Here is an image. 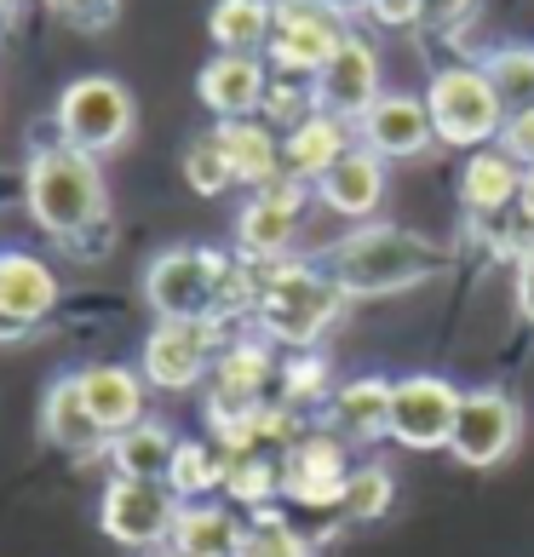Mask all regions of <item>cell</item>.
<instances>
[{
    "mask_svg": "<svg viewBox=\"0 0 534 557\" xmlns=\"http://www.w3.org/2000/svg\"><path fill=\"white\" fill-rule=\"evenodd\" d=\"M322 271L345 299H392L448 271V247L402 224H357L322 253Z\"/></svg>",
    "mask_w": 534,
    "mask_h": 557,
    "instance_id": "obj_1",
    "label": "cell"
},
{
    "mask_svg": "<svg viewBox=\"0 0 534 557\" xmlns=\"http://www.w3.org/2000/svg\"><path fill=\"white\" fill-rule=\"evenodd\" d=\"M24 208L35 213V224L58 242H75L104 231L110 224V190H104V168L98 156L75 150V144L52 138L35 144L29 173H24Z\"/></svg>",
    "mask_w": 534,
    "mask_h": 557,
    "instance_id": "obj_2",
    "label": "cell"
},
{
    "mask_svg": "<svg viewBox=\"0 0 534 557\" xmlns=\"http://www.w3.org/2000/svg\"><path fill=\"white\" fill-rule=\"evenodd\" d=\"M339 282L322 271V259H276L259 264V305H253V334H264L276 350H316L345 317Z\"/></svg>",
    "mask_w": 534,
    "mask_h": 557,
    "instance_id": "obj_3",
    "label": "cell"
},
{
    "mask_svg": "<svg viewBox=\"0 0 534 557\" xmlns=\"http://www.w3.org/2000/svg\"><path fill=\"white\" fill-rule=\"evenodd\" d=\"M425 110H431V127H437V144L465 150V156L500 144V127H506V115H511L500 87L488 81V70L477 64V58H460V64L431 70Z\"/></svg>",
    "mask_w": 534,
    "mask_h": 557,
    "instance_id": "obj_4",
    "label": "cell"
},
{
    "mask_svg": "<svg viewBox=\"0 0 534 557\" xmlns=\"http://www.w3.org/2000/svg\"><path fill=\"white\" fill-rule=\"evenodd\" d=\"M231 253L219 247H167L144 264V299H150L156 322H224L219 294Z\"/></svg>",
    "mask_w": 534,
    "mask_h": 557,
    "instance_id": "obj_5",
    "label": "cell"
},
{
    "mask_svg": "<svg viewBox=\"0 0 534 557\" xmlns=\"http://www.w3.org/2000/svg\"><path fill=\"white\" fill-rule=\"evenodd\" d=\"M345 35H351V7L339 0H276V35L264 47V64L287 81H316L327 58L345 47Z\"/></svg>",
    "mask_w": 534,
    "mask_h": 557,
    "instance_id": "obj_6",
    "label": "cell"
},
{
    "mask_svg": "<svg viewBox=\"0 0 534 557\" xmlns=\"http://www.w3.org/2000/svg\"><path fill=\"white\" fill-rule=\"evenodd\" d=\"M58 138L75 144V150H87L104 161L110 150H121V144L133 138L138 127V104H133V92L121 87L115 75H80L70 81L64 92H58Z\"/></svg>",
    "mask_w": 534,
    "mask_h": 557,
    "instance_id": "obj_7",
    "label": "cell"
},
{
    "mask_svg": "<svg viewBox=\"0 0 534 557\" xmlns=\"http://www.w3.org/2000/svg\"><path fill=\"white\" fill-rule=\"evenodd\" d=\"M231 334H236L231 322H156L150 334H144V350H138L144 385L167 391V397L208 385L219 350L231 345Z\"/></svg>",
    "mask_w": 534,
    "mask_h": 557,
    "instance_id": "obj_8",
    "label": "cell"
},
{
    "mask_svg": "<svg viewBox=\"0 0 534 557\" xmlns=\"http://www.w3.org/2000/svg\"><path fill=\"white\" fill-rule=\"evenodd\" d=\"M178 494L167 483H138V478H110L98 494V529L127 552H161L178 523Z\"/></svg>",
    "mask_w": 534,
    "mask_h": 557,
    "instance_id": "obj_9",
    "label": "cell"
},
{
    "mask_svg": "<svg viewBox=\"0 0 534 557\" xmlns=\"http://www.w3.org/2000/svg\"><path fill=\"white\" fill-rule=\"evenodd\" d=\"M311 201H316L311 184H299V178H276V184H264V190H253L236 213V259H248V264L287 259Z\"/></svg>",
    "mask_w": 534,
    "mask_h": 557,
    "instance_id": "obj_10",
    "label": "cell"
},
{
    "mask_svg": "<svg viewBox=\"0 0 534 557\" xmlns=\"http://www.w3.org/2000/svg\"><path fill=\"white\" fill-rule=\"evenodd\" d=\"M523 443V403L500 385H477L460 397V420L455 437H448V454L471 471H495L511 448Z\"/></svg>",
    "mask_w": 534,
    "mask_h": 557,
    "instance_id": "obj_11",
    "label": "cell"
},
{
    "mask_svg": "<svg viewBox=\"0 0 534 557\" xmlns=\"http://www.w3.org/2000/svg\"><path fill=\"white\" fill-rule=\"evenodd\" d=\"M465 391L443 374H402L392 391V443L408 454H437L455 437Z\"/></svg>",
    "mask_w": 534,
    "mask_h": 557,
    "instance_id": "obj_12",
    "label": "cell"
},
{
    "mask_svg": "<svg viewBox=\"0 0 534 557\" xmlns=\"http://www.w3.org/2000/svg\"><path fill=\"white\" fill-rule=\"evenodd\" d=\"M351 443H339L327 425L305 431V437L282 454V500H294L305 511H339L345 478H351Z\"/></svg>",
    "mask_w": 534,
    "mask_h": 557,
    "instance_id": "obj_13",
    "label": "cell"
},
{
    "mask_svg": "<svg viewBox=\"0 0 534 557\" xmlns=\"http://www.w3.org/2000/svg\"><path fill=\"white\" fill-rule=\"evenodd\" d=\"M311 92H316V110L327 115H339V121H357L380 104V47L368 35H345V47L327 58V70L311 81Z\"/></svg>",
    "mask_w": 534,
    "mask_h": 557,
    "instance_id": "obj_14",
    "label": "cell"
},
{
    "mask_svg": "<svg viewBox=\"0 0 534 557\" xmlns=\"http://www.w3.org/2000/svg\"><path fill=\"white\" fill-rule=\"evenodd\" d=\"M392 161H380L374 150H345L334 168H327L316 184H311V196H316V208H327L334 219L345 224H374L380 208H385V190H392Z\"/></svg>",
    "mask_w": 534,
    "mask_h": 557,
    "instance_id": "obj_15",
    "label": "cell"
},
{
    "mask_svg": "<svg viewBox=\"0 0 534 557\" xmlns=\"http://www.w3.org/2000/svg\"><path fill=\"white\" fill-rule=\"evenodd\" d=\"M282 380V350L253 334V327H241V334H231V345L219 350L213 362V380H208V403H271V391Z\"/></svg>",
    "mask_w": 534,
    "mask_h": 557,
    "instance_id": "obj_16",
    "label": "cell"
},
{
    "mask_svg": "<svg viewBox=\"0 0 534 557\" xmlns=\"http://www.w3.org/2000/svg\"><path fill=\"white\" fill-rule=\"evenodd\" d=\"M357 144L374 150L380 161H420L437 144V127H431L425 98L414 92H380V104L357 121Z\"/></svg>",
    "mask_w": 534,
    "mask_h": 557,
    "instance_id": "obj_17",
    "label": "cell"
},
{
    "mask_svg": "<svg viewBox=\"0 0 534 557\" xmlns=\"http://www.w3.org/2000/svg\"><path fill=\"white\" fill-rule=\"evenodd\" d=\"M392 391H397V380H385V374L339 380L334 397H327V408H322V425L334 431L339 443H351V448L392 443Z\"/></svg>",
    "mask_w": 534,
    "mask_h": 557,
    "instance_id": "obj_18",
    "label": "cell"
},
{
    "mask_svg": "<svg viewBox=\"0 0 534 557\" xmlns=\"http://www.w3.org/2000/svg\"><path fill=\"white\" fill-rule=\"evenodd\" d=\"M271 92V64L253 52H213L196 75V98L213 110V121H248L264 110Z\"/></svg>",
    "mask_w": 534,
    "mask_h": 557,
    "instance_id": "obj_19",
    "label": "cell"
},
{
    "mask_svg": "<svg viewBox=\"0 0 534 557\" xmlns=\"http://www.w3.org/2000/svg\"><path fill=\"white\" fill-rule=\"evenodd\" d=\"M75 385H80V403L92 408V420L104 425V437H121V431H133L138 420H150V385H144L138 368L92 362L75 374Z\"/></svg>",
    "mask_w": 534,
    "mask_h": 557,
    "instance_id": "obj_20",
    "label": "cell"
},
{
    "mask_svg": "<svg viewBox=\"0 0 534 557\" xmlns=\"http://www.w3.org/2000/svg\"><path fill=\"white\" fill-rule=\"evenodd\" d=\"M58 271L47 259H35V253H24V247H7L0 253V317H7L12 327H40L52 311H58Z\"/></svg>",
    "mask_w": 534,
    "mask_h": 557,
    "instance_id": "obj_21",
    "label": "cell"
},
{
    "mask_svg": "<svg viewBox=\"0 0 534 557\" xmlns=\"http://www.w3.org/2000/svg\"><path fill=\"white\" fill-rule=\"evenodd\" d=\"M518 190H523V168L500 150V144L471 150L460 161V208H465V219H477V224L506 219L511 208H518Z\"/></svg>",
    "mask_w": 534,
    "mask_h": 557,
    "instance_id": "obj_22",
    "label": "cell"
},
{
    "mask_svg": "<svg viewBox=\"0 0 534 557\" xmlns=\"http://www.w3.org/2000/svg\"><path fill=\"white\" fill-rule=\"evenodd\" d=\"M40 437H47L52 448L75 454V460L110 454V437H104V425L92 420V408L80 403L75 374H58V380L47 385V397H40Z\"/></svg>",
    "mask_w": 534,
    "mask_h": 557,
    "instance_id": "obj_23",
    "label": "cell"
},
{
    "mask_svg": "<svg viewBox=\"0 0 534 557\" xmlns=\"http://www.w3.org/2000/svg\"><path fill=\"white\" fill-rule=\"evenodd\" d=\"M213 138H219V150H224V161H231V173H236L241 190H264V184L287 178V168H282V133L264 115L219 121Z\"/></svg>",
    "mask_w": 534,
    "mask_h": 557,
    "instance_id": "obj_24",
    "label": "cell"
},
{
    "mask_svg": "<svg viewBox=\"0 0 534 557\" xmlns=\"http://www.w3.org/2000/svg\"><path fill=\"white\" fill-rule=\"evenodd\" d=\"M345 150H357V127L339 115H327V110H311L299 127L282 133V168L299 184H316Z\"/></svg>",
    "mask_w": 534,
    "mask_h": 557,
    "instance_id": "obj_25",
    "label": "cell"
},
{
    "mask_svg": "<svg viewBox=\"0 0 534 557\" xmlns=\"http://www.w3.org/2000/svg\"><path fill=\"white\" fill-rule=\"evenodd\" d=\"M241 534H248V523L236 518V506H219V500H184L167 546H173L178 557H236Z\"/></svg>",
    "mask_w": 534,
    "mask_h": 557,
    "instance_id": "obj_26",
    "label": "cell"
},
{
    "mask_svg": "<svg viewBox=\"0 0 534 557\" xmlns=\"http://www.w3.org/2000/svg\"><path fill=\"white\" fill-rule=\"evenodd\" d=\"M178 454V437L161 420H138L133 431L110 437V471L115 478H138V483H167V466Z\"/></svg>",
    "mask_w": 534,
    "mask_h": 557,
    "instance_id": "obj_27",
    "label": "cell"
},
{
    "mask_svg": "<svg viewBox=\"0 0 534 557\" xmlns=\"http://www.w3.org/2000/svg\"><path fill=\"white\" fill-rule=\"evenodd\" d=\"M208 35H213L219 52L264 58V47H271V35H276V0H213Z\"/></svg>",
    "mask_w": 534,
    "mask_h": 557,
    "instance_id": "obj_28",
    "label": "cell"
},
{
    "mask_svg": "<svg viewBox=\"0 0 534 557\" xmlns=\"http://www.w3.org/2000/svg\"><path fill=\"white\" fill-rule=\"evenodd\" d=\"M224 471H231V454L213 437H178V454L167 466V488L178 500H208V494H224Z\"/></svg>",
    "mask_w": 534,
    "mask_h": 557,
    "instance_id": "obj_29",
    "label": "cell"
},
{
    "mask_svg": "<svg viewBox=\"0 0 534 557\" xmlns=\"http://www.w3.org/2000/svg\"><path fill=\"white\" fill-rule=\"evenodd\" d=\"M276 397L287 408H299V414L305 408H327V397H334V362H327L322 350H287Z\"/></svg>",
    "mask_w": 534,
    "mask_h": 557,
    "instance_id": "obj_30",
    "label": "cell"
},
{
    "mask_svg": "<svg viewBox=\"0 0 534 557\" xmlns=\"http://www.w3.org/2000/svg\"><path fill=\"white\" fill-rule=\"evenodd\" d=\"M224 494H231L241 511L276 506V500H282V454H231Z\"/></svg>",
    "mask_w": 534,
    "mask_h": 557,
    "instance_id": "obj_31",
    "label": "cell"
},
{
    "mask_svg": "<svg viewBox=\"0 0 534 557\" xmlns=\"http://www.w3.org/2000/svg\"><path fill=\"white\" fill-rule=\"evenodd\" d=\"M236 557H322V552H316V541L305 529L287 523L282 506H264V511L248 518V534H241Z\"/></svg>",
    "mask_w": 534,
    "mask_h": 557,
    "instance_id": "obj_32",
    "label": "cell"
},
{
    "mask_svg": "<svg viewBox=\"0 0 534 557\" xmlns=\"http://www.w3.org/2000/svg\"><path fill=\"white\" fill-rule=\"evenodd\" d=\"M392 500H397V478L380 460H362V466H351V478H345L339 518L345 523H380L385 511H392Z\"/></svg>",
    "mask_w": 534,
    "mask_h": 557,
    "instance_id": "obj_33",
    "label": "cell"
},
{
    "mask_svg": "<svg viewBox=\"0 0 534 557\" xmlns=\"http://www.w3.org/2000/svg\"><path fill=\"white\" fill-rule=\"evenodd\" d=\"M477 64H483V70H488V81L500 87L506 110L534 104V47H529V40H506V47L483 52Z\"/></svg>",
    "mask_w": 534,
    "mask_h": 557,
    "instance_id": "obj_34",
    "label": "cell"
},
{
    "mask_svg": "<svg viewBox=\"0 0 534 557\" xmlns=\"http://www.w3.org/2000/svg\"><path fill=\"white\" fill-rule=\"evenodd\" d=\"M184 184H190L196 196H224L236 184V173H231V161H224L213 133H201V138L184 144Z\"/></svg>",
    "mask_w": 534,
    "mask_h": 557,
    "instance_id": "obj_35",
    "label": "cell"
},
{
    "mask_svg": "<svg viewBox=\"0 0 534 557\" xmlns=\"http://www.w3.org/2000/svg\"><path fill=\"white\" fill-rule=\"evenodd\" d=\"M316 110V92H311V81H287V75H271V92H264V121H271L276 133L287 127H299L305 115Z\"/></svg>",
    "mask_w": 534,
    "mask_h": 557,
    "instance_id": "obj_36",
    "label": "cell"
},
{
    "mask_svg": "<svg viewBox=\"0 0 534 557\" xmlns=\"http://www.w3.org/2000/svg\"><path fill=\"white\" fill-rule=\"evenodd\" d=\"M47 7L64 17L70 29H110L115 24V12H121V0H47Z\"/></svg>",
    "mask_w": 534,
    "mask_h": 557,
    "instance_id": "obj_37",
    "label": "cell"
},
{
    "mask_svg": "<svg viewBox=\"0 0 534 557\" xmlns=\"http://www.w3.org/2000/svg\"><path fill=\"white\" fill-rule=\"evenodd\" d=\"M500 150L518 161V168H534V104H523V110H511V115H506Z\"/></svg>",
    "mask_w": 534,
    "mask_h": 557,
    "instance_id": "obj_38",
    "label": "cell"
},
{
    "mask_svg": "<svg viewBox=\"0 0 534 557\" xmlns=\"http://www.w3.org/2000/svg\"><path fill=\"white\" fill-rule=\"evenodd\" d=\"M362 12L374 17L380 29H414V24H425V0H362Z\"/></svg>",
    "mask_w": 534,
    "mask_h": 557,
    "instance_id": "obj_39",
    "label": "cell"
},
{
    "mask_svg": "<svg viewBox=\"0 0 534 557\" xmlns=\"http://www.w3.org/2000/svg\"><path fill=\"white\" fill-rule=\"evenodd\" d=\"M511 299H518V317L534 327V236L523 242V253L511 259Z\"/></svg>",
    "mask_w": 534,
    "mask_h": 557,
    "instance_id": "obj_40",
    "label": "cell"
},
{
    "mask_svg": "<svg viewBox=\"0 0 534 557\" xmlns=\"http://www.w3.org/2000/svg\"><path fill=\"white\" fill-rule=\"evenodd\" d=\"M518 219H523V231L534 236V168H523V190H518Z\"/></svg>",
    "mask_w": 534,
    "mask_h": 557,
    "instance_id": "obj_41",
    "label": "cell"
},
{
    "mask_svg": "<svg viewBox=\"0 0 534 557\" xmlns=\"http://www.w3.org/2000/svg\"><path fill=\"white\" fill-rule=\"evenodd\" d=\"M431 12H443V17H465L471 7H477V0H425Z\"/></svg>",
    "mask_w": 534,
    "mask_h": 557,
    "instance_id": "obj_42",
    "label": "cell"
},
{
    "mask_svg": "<svg viewBox=\"0 0 534 557\" xmlns=\"http://www.w3.org/2000/svg\"><path fill=\"white\" fill-rule=\"evenodd\" d=\"M0 339H24V327H12L7 317H0Z\"/></svg>",
    "mask_w": 534,
    "mask_h": 557,
    "instance_id": "obj_43",
    "label": "cell"
},
{
    "mask_svg": "<svg viewBox=\"0 0 534 557\" xmlns=\"http://www.w3.org/2000/svg\"><path fill=\"white\" fill-rule=\"evenodd\" d=\"M0 201H12V178L7 173H0Z\"/></svg>",
    "mask_w": 534,
    "mask_h": 557,
    "instance_id": "obj_44",
    "label": "cell"
},
{
    "mask_svg": "<svg viewBox=\"0 0 534 557\" xmlns=\"http://www.w3.org/2000/svg\"><path fill=\"white\" fill-rule=\"evenodd\" d=\"M12 7H17V0H0V24H7V17H12Z\"/></svg>",
    "mask_w": 534,
    "mask_h": 557,
    "instance_id": "obj_45",
    "label": "cell"
},
{
    "mask_svg": "<svg viewBox=\"0 0 534 557\" xmlns=\"http://www.w3.org/2000/svg\"><path fill=\"white\" fill-rule=\"evenodd\" d=\"M156 557H178V552H173V546H161V552H156Z\"/></svg>",
    "mask_w": 534,
    "mask_h": 557,
    "instance_id": "obj_46",
    "label": "cell"
}]
</instances>
